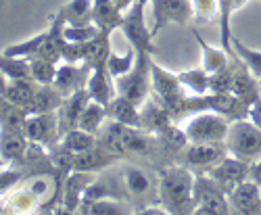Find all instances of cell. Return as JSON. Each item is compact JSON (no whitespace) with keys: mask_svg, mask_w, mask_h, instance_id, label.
<instances>
[{"mask_svg":"<svg viewBox=\"0 0 261 215\" xmlns=\"http://www.w3.org/2000/svg\"><path fill=\"white\" fill-rule=\"evenodd\" d=\"M150 7H153V17H150L148 25L153 36H157L169 23L186 28L197 17L194 0H150Z\"/></svg>","mask_w":261,"mask_h":215,"instance_id":"obj_9","label":"cell"},{"mask_svg":"<svg viewBox=\"0 0 261 215\" xmlns=\"http://www.w3.org/2000/svg\"><path fill=\"white\" fill-rule=\"evenodd\" d=\"M180 84L184 86V90L188 94H207L209 92V73L205 71V67H194V69H186L178 73Z\"/></svg>","mask_w":261,"mask_h":215,"instance_id":"obj_29","label":"cell"},{"mask_svg":"<svg viewBox=\"0 0 261 215\" xmlns=\"http://www.w3.org/2000/svg\"><path fill=\"white\" fill-rule=\"evenodd\" d=\"M0 73H3L7 79H32L30 61L0 52Z\"/></svg>","mask_w":261,"mask_h":215,"instance_id":"obj_32","label":"cell"},{"mask_svg":"<svg viewBox=\"0 0 261 215\" xmlns=\"http://www.w3.org/2000/svg\"><path fill=\"white\" fill-rule=\"evenodd\" d=\"M194 11H197L199 19L209 21L217 13V0H194Z\"/></svg>","mask_w":261,"mask_h":215,"instance_id":"obj_40","label":"cell"},{"mask_svg":"<svg viewBox=\"0 0 261 215\" xmlns=\"http://www.w3.org/2000/svg\"><path fill=\"white\" fill-rule=\"evenodd\" d=\"M7 82H9V79H7L3 73H0V94L5 92V88H7Z\"/></svg>","mask_w":261,"mask_h":215,"instance_id":"obj_45","label":"cell"},{"mask_svg":"<svg viewBox=\"0 0 261 215\" xmlns=\"http://www.w3.org/2000/svg\"><path fill=\"white\" fill-rule=\"evenodd\" d=\"M86 90H88V94H90V100H96V102H100L105 106L117 96L115 77L109 73L107 65L92 67L90 77H88V84H86Z\"/></svg>","mask_w":261,"mask_h":215,"instance_id":"obj_19","label":"cell"},{"mask_svg":"<svg viewBox=\"0 0 261 215\" xmlns=\"http://www.w3.org/2000/svg\"><path fill=\"white\" fill-rule=\"evenodd\" d=\"M107 115H109V119L119 121L123 125L140 127V104L125 98V96L117 94L111 102H109L107 104Z\"/></svg>","mask_w":261,"mask_h":215,"instance_id":"obj_22","label":"cell"},{"mask_svg":"<svg viewBox=\"0 0 261 215\" xmlns=\"http://www.w3.org/2000/svg\"><path fill=\"white\" fill-rule=\"evenodd\" d=\"M173 125V117L165 106L150 94L142 104H140V130H144L150 136L163 134L167 127Z\"/></svg>","mask_w":261,"mask_h":215,"instance_id":"obj_16","label":"cell"},{"mask_svg":"<svg viewBox=\"0 0 261 215\" xmlns=\"http://www.w3.org/2000/svg\"><path fill=\"white\" fill-rule=\"evenodd\" d=\"M109 52H111V34H109V32H98V36L86 44V59H84V63H88L90 67L107 65Z\"/></svg>","mask_w":261,"mask_h":215,"instance_id":"obj_26","label":"cell"},{"mask_svg":"<svg viewBox=\"0 0 261 215\" xmlns=\"http://www.w3.org/2000/svg\"><path fill=\"white\" fill-rule=\"evenodd\" d=\"M21 180H23V171L0 167V197L11 195V190H15Z\"/></svg>","mask_w":261,"mask_h":215,"instance_id":"obj_39","label":"cell"},{"mask_svg":"<svg viewBox=\"0 0 261 215\" xmlns=\"http://www.w3.org/2000/svg\"><path fill=\"white\" fill-rule=\"evenodd\" d=\"M98 25L94 21L90 23H65L63 28V40L65 42H73V44H88L90 40L98 36Z\"/></svg>","mask_w":261,"mask_h":215,"instance_id":"obj_33","label":"cell"},{"mask_svg":"<svg viewBox=\"0 0 261 215\" xmlns=\"http://www.w3.org/2000/svg\"><path fill=\"white\" fill-rule=\"evenodd\" d=\"M107 119H109L107 106L100 104V102H96V100H88V102H86V106H84L82 115H80L77 127H82V130L98 136V132L102 130V125H105Z\"/></svg>","mask_w":261,"mask_h":215,"instance_id":"obj_24","label":"cell"},{"mask_svg":"<svg viewBox=\"0 0 261 215\" xmlns=\"http://www.w3.org/2000/svg\"><path fill=\"white\" fill-rule=\"evenodd\" d=\"M150 88L153 96L171 113L173 121L190 115V94L180 84L178 73L157 65V61H150Z\"/></svg>","mask_w":261,"mask_h":215,"instance_id":"obj_2","label":"cell"},{"mask_svg":"<svg viewBox=\"0 0 261 215\" xmlns=\"http://www.w3.org/2000/svg\"><path fill=\"white\" fill-rule=\"evenodd\" d=\"M238 57H234L228 65L215 73H209V92H232V79L236 71Z\"/></svg>","mask_w":261,"mask_h":215,"instance_id":"obj_36","label":"cell"},{"mask_svg":"<svg viewBox=\"0 0 261 215\" xmlns=\"http://www.w3.org/2000/svg\"><path fill=\"white\" fill-rule=\"evenodd\" d=\"M192 36H194V40L199 42V48H201V65L205 67L207 73H215V71L224 69L228 63L234 59L226 48L209 44V42H207L197 30H192Z\"/></svg>","mask_w":261,"mask_h":215,"instance_id":"obj_21","label":"cell"},{"mask_svg":"<svg viewBox=\"0 0 261 215\" xmlns=\"http://www.w3.org/2000/svg\"><path fill=\"white\" fill-rule=\"evenodd\" d=\"M259 92H261V77H259Z\"/></svg>","mask_w":261,"mask_h":215,"instance_id":"obj_47","label":"cell"},{"mask_svg":"<svg viewBox=\"0 0 261 215\" xmlns=\"http://www.w3.org/2000/svg\"><path fill=\"white\" fill-rule=\"evenodd\" d=\"M247 3H249V0H232V7H234V13H236V11H241V9H243V7L247 5Z\"/></svg>","mask_w":261,"mask_h":215,"instance_id":"obj_44","label":"cell"},{"mask_svg":"<svg viewBox=\"0 0 261 215\" xmlns=\"http://www.w3.org/2000/svg\"><path fill=\"white\" fill-rule=\"evenodd\" d=\"M121 159V155L113 153L111 148H107L100 140L96 146L88 148V150H84V153H77L73 155V169L77 171H92V174H96V171L109 167V165H113Z\"/></svg>","mask_w":261,"mask_h":215,"instance_id":"obj_18","label":"cell"},{"mask_svg":"<svg viewBox=\"0 0 261 215\" xmlns=\"http://www.w3.org/2000/svg\"><path fill=\"white\" fill-rule=\"evenodd\" d=\"M90 71H92V67L88 63H65V61H61L59 67H57V75H55L53 86L63 96L73 94V92L86 88Z\"/></svg>","mask_w":261,"mask_h":215,"instance_id":"obj_13","label":"cell"},{"mask_svg":"<svg viewBox=\"0 0 261 215\" xmlns=\"http://www.w3.org/2000/svg\"><path fill=\"white\" fill-rule=\"evenodd\" d=\"M259 3H261V0H259Z\"/></svg>","mask_w":261,"mask_h":215,"instance_id":"obj_48","label":"cell"},{"mask_svg":"<svg viewBox=\"0 0 261 215\" xmlns=\"http://www.w3.org/2000/svg\"><path fill=\"white\" fill-rule=\"evenodd\" d=\"M67 23H90L92 21V0H69L63 7Z\"/></svg>","mask_w":261,"mask_h":215,"instance_id":"obj_37","label":"cell"},{"mask_svg":"<svg viewBox=\"0 0 261 215\" xmlns=\"http://www.w3.org/2000/svg\"><path fill=\"white\" fill-rule=\"evenodd\" d=\"M232 48H234V55L241 59L257 77H261V50L249 48L247 44H243V42L236 38H232Z\"/></svg>","mask_w":261,"mask_h":215,"instance_id":"obj_38","label":"cell"},{"mask_svg":"<svg viewBox=\"0 0 261 215\" xmlns=\"http://www.w3.org/2000/svg\"><path fill=\"white\" fill-rule=\"evenodd\" d=\"M192 213H203V215L232 213L230 201H228V192L207 174L194 178V207H192Z\"/></svg>","mask_w":261,"mask_h":215,"instance_id":"obj_8","label":"cell"},{"mask_svg":"<svg viewBox=\"0 0 261 215\" xmlns=\"http://www.w3.org/2000/svg\"><path fill=\"white\" fill-rule=\"evenodd\" d=\"M194 176L186 165H167L159 169V203L167 213H192Z\"/></svg>","mask_w":261,"mask_h":215,"instance_id":"obj_1","label":"cell"},{"mask_svg":"<svg viewBox=\"0 0 261 215\" xmlns=\"http://www.w3.org/2000/svg\"><path fill=\"white\" fill-rule=\"evenodd\" d=\"M77 213H90V215H125L132 213L129 207L119 201L117 197H107V199H98V201H90L80 205Z\"/></svg>","mask_w":261,"mask_h":215,"instance_id":"obj_27","label":"cell"},{"mask_svg":"<svg viewBox=\"0 0 261 215\" xmlns=\"http://www.w3.org/2000/svg\"><path fill=\"white\" fill-rule=\"evenodd\" d=\"M249 171H251V163L249 161H243V159H238V157L228 153L224 159H220L215 165L205 169V174L211 176L226 192H230L234 186L249 180Z\"/></svg>","mask_w":261,"mask_h":215,"instance_id":"obj_11","label":"cell"},{"mask_svg":"<svg viewBox=\"0 0 261 215\" xmlns=\"http://www.w3.org/2000/svg\"><path fill=\"white\" fill-rule=\"evenodd\" d=\"M123 184H125V190L134 197H142L146 192L153 190V182H150L146 171H142L140 167H125L123 169Z\"/></svg>","mask_w":261,"mask_h":215,"instance_id":"obj_31","label":"cell"},{"mask_svg":"<svg viewBox=\"0 0 261 215\" xmlns=\"http://www.w3.org/2000/svg\"><path fill=\"white\" fill-rule=\"evenodd\" d=\"M30 61V71H32V79L40 86H53L55 75H57V67L59 63L42 57V55H34L28 59Z\"/></svg>","mask_w":261,"mask_h":215,"instance_id":"obj_28","label":"cell"},{"mask_svg":"<svg viewBox=\"0 0 261 215\" xmlns=\"http://www.w3.org/2000/svg\"><path fill=\"white\" fill-rule=\"evenodd\" d=\"M146 5L148 0H136V3L123 13L121 30L129 46H134L136 52L155 55L157 46L153 44V32L146 23Z\"/></svg>","mask_w":261,"mask_h":215,"instance_id":"obj_5","label":"cell"},{"mask_svg":"<svg viewBox=\"0 0 261 215\" xmlns=\"http://www.w3.org/2000/svg\"><path fill=\"white\" fill-rule=\"evenodd\" d=\"M98 140L111 148L113 153L127 157V155H146L150 148L157 144V138L146 134L140 127L132 125H123L119 121L107 119L102 130L98 132Z\"/></svg>","mask_w":261,"mask_h":215,"instance_id":"obj_3","label":"cell"},{"mask_svg":"<svg viewBox=\"0 0 261 215\" xmlns=\"http://www.w3.org/2000/svg\"><path fill=\"white\" fill-rule=\"evenodd\" d=\"M96 144H98V136L82 130V127H73V130H69L67 134H63L61 140H59V146L65 148V150H69L71 155L84 153V150H88V148H92Z\"/></svg>","mask_w":261,"mask_h":215,"instance_id":"obj_25","label":"cell"},{"mask_svg":"<svg viewBox=\"0 0 261 215\" xmlns=\"http://www.w3.org/2000/svg\"><path fill=\"white\" fill-rule=\"evenodd\" d=\"M232 92L245 100L249 106L261 98V92H259V77L245 65V63L238 59L236 63V71H234V79H232Z\"/></svg>","mask_w":261,"mask_h":215,"instance_id":"obj_20","label":"cell"},{"mask_svg":"<svg viewBox=\"0 0 261 215\" xmlns=\"http://www.w3.org/2000/svg\"><path fill=\"white\" fill-rule=\"evenodd\" d=\"M9 205H11V211H17V213H34L36 209H42L38 197L34 195V192L25 184H23V188L11 190Z\"/></svg>","mask_w":261,"mask_h":215,"instance_id":"obj_34","label":"cell"},{"mask_svg":"<svg viewBox=\"0 0 261 215\" xmlns=\"http://www.w3.org/2000/svg\"><path fill=\"white\" fill-rule=\"evenodd\" d=\"M224 144L230 155L253 163L261 157V127H257L249 117L230 121Z\"/></svg>","mask_w":261,"mask_h":215,"instance_id":"obj_4","label":"cell"},{"mask_svg":"<svg viewBox=\"0 0 261 215\" xmlns=\"http://www.w3.org/2000/svg\"><path fill=\"white\" fill-rule=\"evenodd\" d=\"M249 119H251L257 127H261V98H257V100L249 106Z\"/></svg>","mask_w":261,"mask_h":215,"instance_id":"obj_41","label":"cell"},{"mask_svg":"<svg viewBox=\"0 0 261 215\" xmlns=\"http://www.w3.org/2000/svg\"><path fill=\"white\" fill-rule=\"evenodd\" d=\"M46 36H48V32H42V34H36L32 38L23 40V42L11 44L5 50V55H9V57H21V59H30L34 55H40L42 46H44V42H46Z\"/></svg>","mask_w":261,"mask_h":215,"instance_id":"obj_35","label":"cell"},{"mask_svg":"<svg viewBox=\"0 0 261 215\" xmlns=\"http://www.w3.org/2000/svg\"><path fill=\"white\" fill-rule=\"evenodd\" d=\"M150 61H153V55L138 52L134 69L121 77H115V90L119 96H125L142 104L153 94V88H150Z\"/></svg>","mask_w":261,"mask_h":215,"instance_id":"obj_6","label":"cell"},{"mask_svg":"<svg viewBox=\"0 0 261 215\" xmlns=\"http://www.w3.org/2000/svg\"><path fill=\"white\" fill-rule=\"evenodd\" d=\"M0 167H7V165H5V161H3V157H0Z\"/></svg>","mask_w":261,"mask_h":215,"instance_id":"obj_46","label":"cell"},{"mask_svg":"<svg viewBox=\"0 0 261 215\" xmlns=\"http://www.w3.org/2000/svg\"><path fill=\"white\" fill-rule=\"evenodd\" d=\"M134 3H136V0H113V5H115L121 13H125V11H127L129 7H132Z\"/></svg>","mask_w":261,"mask_h":215,"instance_id":"obj_43","label":"cell"},{"mask_svg":"<svg viewBox=\"0 0 261 215\" xmlns=\"http://www.w3.org/2000/svg\"><path fill=\"white\" fill-rule=\"evenodd\" d=\"M226 155H228V148L224 142H188L180 150L178 159L186 167H194V169L205 171L211 165H215L220 159H224Z\"/></svg>","mask_w":261,"mask_h":215,"instance_id":"obj_10","label":"cell"},{"mask_svg":"<svg viewBox=\"0 0 261 215\" xmlns=\"http://www.w3.org/2000/svg\"><path fill=\"white\" fill-rule=\"evenodd\" d=\"M90 100V94L86 88L73 92V94H67L63 96L61 104L57 106V125H59V136L67 134L69 130H73V127H77V121H80V115L84 111L86 102Z\"/></svg>","mask_w":261,"mask_h":215,"instance_id":"obj_15","label":"cell"},{"mask_svg":"<svg viewBox=\"0 0 261 215\" xmlns=\"http://www.w3.org/2000/svg\"><path fill=\"white\" fill-rule=\"evenodd\" d=\"M228 201L232 213L261 215V186L249 178L228 192Z\"/></svg>","mask_w":261,"mask_h":215,"instance_id":"obj_14","label":"cell"},{"mask_svg":"<svg viewBox=\"0 0 261 215\" xmlns=\"http://www.w3.org/2000/svg\"><path fill=\"white\" fill-rule=\"evenodd\" d=\"M136 57H138V52H136L134 46H129L125 52H117V50L111 48V52H109V59H107L109 73H111L113 77H121V75L129 73V71L134 69V65H136Z\"/></svg>","mask_w":261,"mask_h":215,"instance_id":"obj_30","label":"cell"},{"mask_svg":"<svg viewBox=\"0 0 261 215\" xmlns=\"http://www.w3.org/2000/svg\"><path fill=\"white\" fill-rule=\"evenodd\" d=\"M123 13L113 5V0H92V21L98 25L100 32L113 34L121 28Z\"/></svg>","mask_w":261,"mask_h":215,"instance_id":"obj_23","label":"cell"},{"mask_svg":"<svg viewBox=\"0 0 261 215\" xmlns=\"http://www.w3.org/2000/svg\"><path fill=\"white\" fill-rule=\"evenodd\" d=\"M249 178H251L253 182H257V184L261 186V157H259L257 161H253V163H251V171H249Z\"/></svg>","mask_w":261,"mask_h":215,"instance_id":"obj_42","label":"cell"},{"mask_svg":"<svg viewBox=\"0 0 261 215\" xmlns=\"http://www.w3.org/2000/svg\"><path fill=\"white\" fill-rule=\"evenodd\" d=\"M25 136L30 138V142L42 144L48 150H53L61 136H59V125H57V113L48 111V113H30L25 117Z\"/></svg>","mask_w":261,"mask_h":215,"instance_id":"obj_12","label":"cell"},{"mask_svg":"<svg viewBox=\"0 0 261 215\" xmlns=\"http://www.w3.org/2000/svg\"><path fill=\"white\" fill-rule=\"evenodd\" d=\"M230 121L213 111H199L182 123L188 142H224Z\"/></svg>","mask_w":261,"mask_h":215,"instance_id":"obj_7","label":"cell"},{"mask_svg":"<svg viewBox=\"0 0 261 215\" xmlns=\"http://www.w3.org/2000/svg\"><path fill=\"white\" fill-rule=\"evenodd\" d=\"M28 148H30V138L25 136V130L0 125V157H3L5 165L21 161L25 157Z\"/></svg>","mask_w":261,"mask_h":215,"instance_id":"obj_17","label":"cell"}]
</instances>
